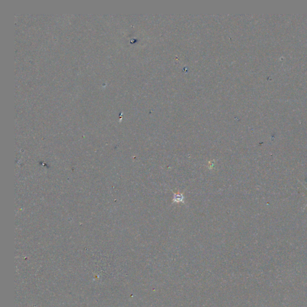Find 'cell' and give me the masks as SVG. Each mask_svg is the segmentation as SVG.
<instances>
[{
    "label": "cell",
    "mask_w": 307,
    "mask_h": 307,
    "mask_svg": "<svg viewBox=\"0 0 307 307\" xmlns=\"http://www.w3.org/2000/svg\"><path fill=\"white\" fill-rule=\"evenodd\" d=\"M184 200L183 195L181 193H176L174 195L173 201L175 202H182Z\"/></svg>",
    "instance_id": "obj_1"
},
{
    "label": "cell",
    "mask_w": 307,
    "mask_h": 307,
    "mask_svg": "<svg viewBox=\"0 0 307 307\" xmlns=\"http://www.w3.org/2000/svg\"><path fill=\"white\" fill-rule=\"evenodd\" d=\"M305 189H307V188H306V187H305Z\"/></svg>",
    "instance_id": "obj_2"
}]
</instances>
